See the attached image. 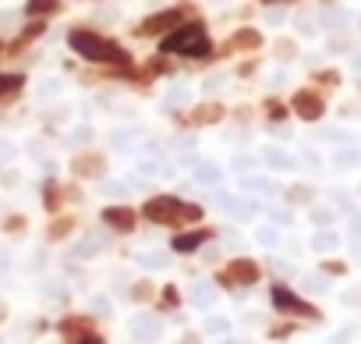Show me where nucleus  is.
Segmentation results:
<instances>
[{"mask_svg":"<svg viewBox=\"0 0 361 344\" xmlns=\"http://www.w3.org/2000/svg\"><path fill=\"white\" fill-rule=\"evenodd\" d=\"M166 54H192V57H206L209 54V36L202 25H180L163 40Z\"/></svg>","mask_w":361,"mask_h":344,"instance_id":"f257e3e1","label":"nucleus"},{"mask_svg":"<svg viewBox=\"0 0 361 344\" xmlns=\"http://www.w3.org/2000/svg\"><path fill=\"white\" fill-rule=\"evenodd\" d=\"M68 43H71V50H75V54H82L85 61H106V57H117V61L131 64L121 50H114L103 36H96V32H89V29H75V32L68 36Z\"/></svg>","mask_w":361,"mask_h":344,"instance_id":"f03ea898","label":"nucleus"},{"mask_svg":"<svg viewBox=\"0 0 361 344\" xmlns=\"http://www.w3.org/2000/svg\"><path fill=\"white\" fill-rule=\"evenodd\" d=\"M145 217L156 224H173V220H180V203L173 196H156L145 203Z\"/></svg>","mask_w":361,"mask_h":344,"instance_id":"7ed1b4c3","label":"nucleus"},{"mask_svg":"<svg viewBox=\"0 0 361 344\" xmlns=\"http://www.w3.org/2000/svg\"><path fill=\"white\" fill-rule=\"evenodd\" d=\"M177 25H180V11H156L138 25V36H163V32H170Z\"/></svg>","mask_w":361,"mask_h":344,"instance_id":"20e7f679","label":"nucleus"},{"mask_svg":"<svg viewBox=\"0 0 361 344\" xmlns=\"http://www.w3.org/2000/svg\"><path fill=\"white\" fill-rule=\"evenodd\" d=\"M220 280L231 284V287H238V284H255V280H259V266H255L252 259H234V263L224 270Z\"/></svg>","mask_w":361,"mask_h":344,"instance_id":"39448f33","label":"nucleus"},{"mask_svg":"<svg viewBox=\"0 0 361 344\" xmlns=\"http://www.w3.org/2000/svg\"><path fill=\"white\" fill-rule=\"evenodd\" d=\"M294 114H298L301 121H319V117L326 114V103H322L319 93H298V96H294Z\"/></svg>","mask_w":361,"mask_h":344,"instance_id":"423d86ee","label":"nucleus"},{"mask_svg":"<svg viewBox=\"0 0 361 344\" xmlns=\"http://www.w3.org/2000/svg\"><path fill=\"white\" fill-rule=\"evenodd\" d=\"M273 305L276 309H287V312H308V316H315V309H308L290 287H283V284H276L273 287Z\"/></svg>","mask_w":361,"mask_h":344,"instance_id":"0eeeda50","label":"nucleus"},{"mask_svg":"<svg viewBox=\"0 0 361 344\" xmlns=\"http://www.w3.org/2000/svg\"><path fill=\"white\" fill-rule=\"evenodd\" d=\"M159 330H163V323H159L156 316H135V319H131V337H135V340H142V344L156 340V337H159Z\"/></svg>","mask_w":361,"mask_h":344,"instance_id":"6e6552de","label":"nucleus"},{"mask_svg":"<svg viewBox=\"0 0 361 344\" xmlns=\"http://www.w3.org/2000/svg\"><path fill=\"white\" fill-rule=\"evenodd\" d=\"M103 224H110V227H117V231H131V227H135V213H131L128 206H106V210H103Z\"/></svg>","mask_w":361,"mask_h":344,"instance_id":"1a4fd4ad","label":"nucleus"},{"mask_svg":"<svg viewBox=\"0 0 361 344\" xmlns=\"http://www.w3.org/2000/svg\"><path fill=\"white\" fill-rule=\"evenodd\" d=\"M213 121H224V107L220 103H202L188 114V124H213Z\"/></svg>","mask_w":361,"mask_h":344,"instance_id":"9d476101","label":"nucleus"},{"mask_svg":"<svg viewBox=\"0 0 361 344\" xmlns=\"http://www.w3.org/2000/svg\"><path fill=\"white\" fill-rule=\"evenodd\" d=\"M195 182L199 185H220L224 182V170L216 163H195Z\"/></svg>","mask_w":361,"mask_h":344,"instance_id":"9b49d317","label":"nucleus"},{"mask_svg":"<svg viewBox=\"0 0 361 344\" xmlns=\"http://www.w3.org/2000/svg\"><path fill=\"white\" fill-rule=\"evenodd\" d=\"M103 170V156L99 153H85L75 160V174H99Z\"/></svg>","mask_w":361,"mask_h":344,"instance_id":"f8f14e48","label":"nucleus"},{"mask_svg":"<svg viewBox=\"0 0 361 344\" xmlns=\"http://www.w3.org/2000/svg\"><path fill=\"white\" fill-rule=\"evenodd\" d=\"M206 238H209V231H192V235H180V238H173V249H177V252H192V249H199Z\"/></svg>","mask_w":361,"mask_h":344,"instance_id":"ddd939ff","label":"nucleus"},{"mask_svg":"<svg viewBox=\"0 0 361 344\" xmlns=\"http://www.w3.org/2000/svg\"><path fill=\"white\" fill-rule=\"evenodd\" d=\"M259 43H262V36H259L255 29H241V32H238V40H234L231 47H234V50H255Z\"/></svg>","mask_w":361,"mask_h":344,"instance_id":"4468645a","label":"nucleus"},{"mask_svg":"<svg viewBox=\"0 0 361 344\" xmlns=\"http://www.w3.org/2000/svg\"><path fill=\"white\" fill-rule=\"evenodd\" d=\"M220 203H224V210L234 213V217H248V213L255 210V203H241V199H234V196H220Z\"/></svg>","mask_w":361,"mask_h":344,"instance_id":"2eb2a0df","label":"nucleus"},{"mask_svg":"<svg viewBox=\"0 0 361 344\" xmlns=\"http://www.w3.org/2000/svg\"><path fill=\"white\" fill-rule=\"evenodd\" d=\"M241 189L245 192H259V196H269L276 185L269 182V178H241Z\"/></svg>","mask_w":361,"mask_h":344,"instance_id":"dca6fc26","label":"nucleus"},{"mask_svg":"<svg viewBox=\"0 0 361 344\" xmlns=\"http://www.w3.org/2000/svg\"><path fill=\"white\" fill-rule=\"evenodd\" d=\"M213 284H195L192 287V305H199V309H206V305H213Z\"/></svg>","mask_w":361,"mask_h":344,"instance_id":"f3484780","label":"nucleus"},{"mask_svg":"<svg viewBox=\"0 0 361 344\" xmlns=\"http://www.w3.org/2000/svg\"><path fill=\"white\" fill-rule=\"evenodd\" d=\"M57 8H61V0H29L25 4L29 15H54Z\"/></svg>","mask_w":361,"mask_h":344,"instance_id":"a211bd4d","label":"nucleus"},{"mask_svg":"<svg viewBox=\"0 0 361 344\" xmlns=\"http://www.w3.org/2000/svg\"><path fill=\"white\" fill-rule=\"evenodd\" d=\"M188 103V89H170V96L163 100L166 110H177V107H185Z\"/></svg>","mask_w":361,"mask_h":344,"instance_id":"6ab92c4d","label":"nucleus"},{"mask_svg":"<svg viewBox=\"0 0 361 344\" xmlns=\"http://www.w3.org/2000/svg\"><path fill=\"white\" fill-rule=\"evenodd\" d=\"M312 245H315L319 252H329V249H336V235H333V231H319V235L312 238Z\"/></svg>","mask_w":361,"mask_h":344,"instance_id":"aec40b11","label":"nucleus"},{"mask_svg":"<svg viewBox=\"0 0 361 344\" xmlns=\"http://www.w3.org/2000/svg\"><path fill=\"white\" fill-rule=\"evenodd\" d=\"M15 89H22V75H0V96H11Z\"/></svg>","mask_w":361,"mask_h":344,"instance_id":"412c9836","label":"nucleus"},{"mask_svg":"<svg viewBox=\"0 0 361 344\" xmlns=\"http://www.w3.org/2000/svg\"><path fill=\"white\" fill-rule=\"evenodd\" d=\"M138 263L149 266V270H159V266H166V256L163 252H145V256H138Z\"/></svg>","mask_w":361,"mask_h":344,"instance_id":"4be33fe9","label":"nucleus"},{"mask_svg":"<svg viewBox=\"0 0 361 344\" xmlns=\"http://www.w3.org/2000/svg\"><path fill=\"white\" fill-rule=\"evenodd\" d=\"M18 156V146L15 142H4V138H0V167H4V163H11Z\"/></svg>","mask_w":361,"mask_h":344,"instance_id":"5701e85b","label":"nucleus"},{"mask_svg":"<svg viewBox=\"0 0 361 344\" xmlns=\"http://www.w3.org/2000/svg\"><path fill=\"white\" fill-rule=\"evenodd\" d=\"M266 160H269L273 167H280V170H290V167H294V160H290L287 153H266Z\"/></svg>","mask_w":361,"mask_h":344,"instance_id":"b1692460","label":"nucleus"},{"mask_svg":"<svg viewBox=\"0 0 361 344\" xmlns=\"http://www.w3.org/2000/svg\"><path fill=\"white\" fill-rule=\"evenodd\" d=\"M103 249V238H89V242H82L78 249H75V256H92V252H99Z\"/></svg>","mask_w":361,"mask_h":344,"instance_id":"393cba45","label":"nucleus"},{"mask_svg":"<svg viewBox=\"0 0 361 344\" xmlns=\"http://www.w3.org/2000/svg\"><path fill=\"white\" fill-rule=\"evenodd\" d=\"M361 160V149H340L336 153V163H343V167H350V163H357Z\"/></svg>","mask_w":361,"mask_h":344,"instance_id":"a878e982","label":"nucleus"},{"mask_svg":"<svg viewBox=\"0 0 361 344\" xmlns=\"http://www.w3.org/2000/svg\"><path fill=\"white\" fill-rule=\"evenodd\" d=\"M347 22H350V18H347L343 11H329V15H322V25H336V29H340V25H347Z\"/></svg>","mask_w":361,"mask_h":344,"instance_id":"bb28decb","label":"nucleus"},{"mask_svg":"<svg viewBox=\"0 0 361 344\" xmlns=\"http://www.w3.org/2000/svg\"><path fill=\"white\" fill-rule=\"evenodd\" d=\"M57 89H61V82H43V85H39V103L54 100V96H57Z\"/></svg>","mask_w":361,"mask_h":344,"instance_id":"cd10ccee","label":"nucleus"},{"mask_svg":"<svg viewBox=\"0 0 361 344\" xmlns=\"http://www.w3.org/2000/svg\"><path fill=\"white\" fill-rule=\"evenodd\" d=\"M259 242H262V245H276V242H280V231H273V227H262V231H259Z\"/></svg>","mask_w":361,"mask_h":344,"instance_id":"c85d7f7f","label":"nucleus"},{"mask_svg":"<svg viewBox=\"0 0 361 344\" xmlns=\"http://www.w3.org/2000/svg\"><path fill=\"white\" fill-rule=\"evenodd\" d=\"M199 217H202V206H195V203L192 206H180V220H199Z\"/></svg>","mask_w":361,"mask_h":344,"instance_id":"c756f323","label":"nucleus"},{"mask_svg":"<svg viewBox=\"0 0 361 344\" xmlns=\"http://www.w3.org/2000/svg\"><path fill=\"white\" fill-rule=\"evenodd\" d=\"M305 287L308 291H326V277H305Z\"/></svg>","mask_w":361,"mask_h":344,"instance_id":"7c9ffc66","label":"nucleus"},{"mask_svg":"<svg viewBox=\"0 0 361 344\" xmlns=\"http://www.w3.org/2000/svg\"><path fill=\"white\" fill-rule=\"evenodd\" d=\"M266 110H269V117H273V121H280V117L287 114V110H283V107H280L276 100H269V103H266Z\"/></svg>","mask_w":361,"mask_h":344,"instance_id":"2f4dec72","label":"nucleus"},{"mask_svg":"<svg viewBox=\"0 0 361 344\" xmlns=\"http://www.w3.org/2000/svg\"><path fill=\"white\" fill-rule=\"evenodd\" d=\"M206 326H209V330H213V333H224V330H227V326H231V323H227V319H209V323H206Z\"/></svg>","mask_w":361,"mask_h":344,"instance_id":"473e14b6","label":"nucleus"},{"mask_svg":"<svg viewBox=\"0 0 361 344\" xmlns=\"http://www.w3.org/2000/svg\"><path fill=\"white\" fill-rule=\"evenodd\" d=\"M8 270H11V256L0 249V273H8Z\"/></svg>","mask_w":361,"mask_h":344,"instance_id":"72a5a7b5","label":"nucleus"},{"mask_svg":"<svg viewBox=\"0 0 361 344\" xmlns=\"http://www.w3.org/2000/svg\"><path fill=\"white\" fill-rule=\"evenodd\" d=\"M15 22H18V18H15V15H0V29H11V25H15Z\"/></svg>","mask_w":361,"mask_h":344,"instance_id":"f704fd0d","label":"nucleus"},{"mask_svg":"<svg viewBox=\"0 0 361 344\" xmlns=\"http://www.w3.org/2000/svg\"><path fill=\"white\" fill-rule=\"evenodd\" d=\"M131 295H135V298H149V287H145V284H138V287H135Z\"/></svg>","mask_w":361,"mask_h":344,"instance_id":"c9c22d12","label":"nucleus"},{"mask_svg":"<svg viewBox=\"0 0 361 344\" xmlns=\"http://www.w3.org/2000/svg\"><path fill=\"white\" fill-rule=\"evenodd\" d=\"M78 344H106V340H103V337H92V333H89V337H82Z\"/></svg>","mask_w":361,"mask_h":344,"instance_id":"e433bc0d","label":"nucleus"},{"mask_svg":"<svg viewBox=\"0 0 361 344\" xmlns=\"http://www.w3.org/2000/svg\"><path fill=\"white\" fill-rule=\"evenodd\" d=\"M354 75H361V57H354Z\"/></svg>","mask_w":361,"mask_h":344,"instance_id":"4c0bfd02","label":"nucleus"},{"mask_svg":"<svg viewBox=\"0 0 361 344\" xmlns=\"http://www.w3.org/2000/svg\"><path fill=\"white\" fill-rule=\"evenodd\" d=\"M220 344H238V340H231V337H227V340H220Z\"/></svg>","mask_w":361,"mask_h":344,"instance_id":"58836bf2","label":"nucleus"},{"mask_svg":"<svg viewBox=\"0 0 361 344\" xmlns=\"http://www.w3.org/2000/svg\"><path fill=\"white\" fill-rule=\"evenodd\" d=\"M357 29H361V18H357Z\"/></svg>","mask_w":361,"mask_h":344,"instance_id":"ea45409f","label":"nucleus"}]
</instances>
